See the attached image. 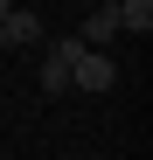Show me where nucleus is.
<instances>
[{"label":"nucleus","instance_id":"f257e3e1","mask_svg":"<svg viewBox=\"0 0 153 160\" xmlns=\"http://www.w3.org/2000/svg\"><path fill=\"white\" fill-rule=\"evenodd\" d=\"M111 84H118V63L105 56V49H76V63H70V91L97 98V91H111Z\"/></svg>","mask_w":153,"mask_h":160},{"label":"nucleus","instance_id":"f03ea898","mask_svg":"<svg viewBox=\"0 0 153 160\" xmlns=\"http://www.w3.org/2000/svg\"><path fill=\"white\" fill-rule=\"evenodd\" d=\"M76 49H84V42L63 35V42L42 56V91H49V98H63V91H70V63H76Z\"/></svg>","mask_w":153,"mask_h":160},{"label":"nucleus","instance_id":"7ed1b4c3","mask_svg":"<svg viewBox=\"0 0 153 160\" xmlns=\"http://www.w3.org/2000/svg\"><path fill=\"white\" fill-rule=\"evenodd\" d=\"M84 49H105V42H118V7L111 0H97V7L84 14V35H76Z\"/></svg>","mask_w":153,"mask_h":160},{"label":"nucleus","instance_id":"0eeeda50","mask_svg":"<svg viewBox=\"0 0 153 160\" xmlns=\"http://www.w3.org/2000/svg\"><path fill=\"white\" fill-rule=\"evenodd\" d=\"M76 7H97V0H76Z\"/></svg>","mask_w":153,"mask_h":160},{"label":"nucleus","instance_id":"39448f33","mask_svg":"<svg viewBox=\"0 0 153 160\" xmlns=\"http://www.w3.org/2000/svg\"><path fill=\"white\" fill-rule=\"evenodd\" d=\"M118 7V35H146L153 28V0H111Z\"/></svg>","mask_w":153,"mask_h":160},{"label":"nucleus","instance_id":"423d86ee","mask_svg":"<svg viewBox=\"0 0 153 160\" xmlns=\"http://www.w3.org/2000/svg\"><path fill=\"white\" fill-rule=\"evenodd\" d=\"M7 7H14V0H0V21H7Z\"/></svg>","mask_w":153,"mask_h":160},{"label":"nucleus","instance_id":"20e7f679","mask_svg":"<svg viewBox=\"0 0 153 160\" xmlns=\"http://www.w3.org/2000/svg\"><path fill=\"white\" fill-rule=\"evenodd\" d=\"M35 35H42L35 7H7V21H0V49H21V42H35Z\"/></svg>","mask_w":153,"mask_h":160}]
</instances>
